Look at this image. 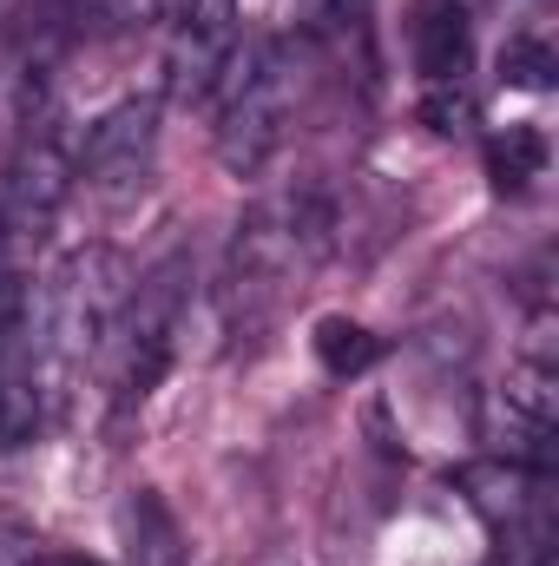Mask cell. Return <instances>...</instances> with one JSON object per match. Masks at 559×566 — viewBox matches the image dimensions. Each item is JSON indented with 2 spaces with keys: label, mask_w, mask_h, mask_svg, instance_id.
<instances>
[{
  "label": "cell",
  "mask_w": 559,
  "mask_h": 566,
  "mask_svg": "<svg viewBox=\"0 0 559 566\" xmlns=\"http://www.w3.org/2000/svg\"><path fill=\"white\" fill-rule=\"evenodd\" d=\"M461 494H467V507L494 527L507 566H540L547 560V547H553V474H547V468L487 454V461H467V468H461Z\"/></svg>",
  "instance_id": "3957f363"
},
{
  "label": "cell",
  "mask_w": 559,
  "mask_h": 566,
  "mask_svg": "<svg viewBox=\"0 0 559 566\" xmlns=\"http://www.w3.org/2000/svg\"><path fill=\"white\" fill-rule=\"evenodd\" d=\"M20 566H99V560H86V554H27Z\"/></svg>",
  "instance_id": "5bb4252c"
},
{
  "label": "cell",
  "mask_w": 559,
  "mask_h": 566,
  "mask_svg": "<svg viewBox=\"0 0 559 566\" xmlns=\"http://www.w3.org/2000/svg\"><path fill=\"white\" fill-rule=\"evenodd\" d=\"M540 171H547V139H540V126H507V133L487 139V178H494L500 191H527Z\"/></svg>",
  "instance_id": "30bf717a"
},
{
  "label": "cell",
  "mask_w": 559,
  "mask_h": 566,
  "mask_svg": "<svg viewBox=\"0 0 559 566\" xmlns=\"http://www.w3.org/2000/svg\"><path fill=\"white\" fill-rule=\"evenodd\" d=\"M376 356H382V336L362 329L356 316H323V323H316V363H323L329 376H362Z\"/></svg>",
  "instance_id": "8fae6325"
},
{
  "label": "cell",
  "mask_w": 559,
  "mask_h": 566,
  "mask_svg": "<svg viewBox=\"0 0 559 566\" xmlns=\"http://www.w3.org/2000/svg\"><path fill=\"white\" fill-rule=\"evenodd\" d=\"M73 178H80L73 158L53 139H33L27 151L7 158V171H0V271L7 277H20L33 264V251L46 244V231L73 191Z\"/></svg>",
  "instance_id": "277c9868"
},
{
  "label": "cell",
  "mask_w": 559,
  "mask_h": 566,
  "mask_svg": "<svg viewBox=\"0 0 559 566\" xmlns=\"http://www.w3.org/2000/svg\"><path fill=\"white\" fill-rule=\"evenodd\" d=\"M211 93L224 99L218 158L231 171H264V158L289 133V106H296V60H289V46H244V53H231L224 80Z\"/></svg>",
  "instance_id": "7a4b0ae2"
},
{
  "label": "cell",
  "mask_w": 559,
  "mask_h": 566,
  "mask_svg": "<svg viewBox=\"0 0 559 566\" xmlns=\"http://www.w3.org/2000/svg\"><path fill=\"white\" fill-rule=\"evenodd\" d=\"M323 251H329V211L316 198H277L238 224L231 271H238V283H283L309 271Z\"/></svg>",
  "instance_id": "5b68a950"
},
{
  "label": "cell",
  "mask_w": 559,
  "mask_h": 566,
  "mask_svg": "<svg viewBox=\"0 0 559 566\" xmlns=\"http://www.w3.org/2000/svg\"><path fill=\"white\" fill-rule=\"evenodd\" d=\"M126 296H133V264L113 251V244H80L53 283H46V303H40V336H46V356L60 369H80L86 356L106 349V336L119 329L126 316Z\"/></svg>",
  "instance_id": "6da1fadb"
},
{
  "label": "cell",
  "mask_w": 559,
  "mask_h": 566,
  "mask_svg": "<svg viewBox=\"0 0 559 566\" xmlns=\"http://www.w3.org/2000/svg\"><path fill=\"white\" fill-rule=\"evenodd\" d=\"M553 434H559V369L527 356L487 396V441H494V454L553 474Z\"/></svg>",
  "instance_id": "8992f818"
},
{
  "label": "cell",
  "mask_w": 559,
  "mask_h": 566,
  "mask_svg": "<svg viewBox=\"0 0 559 566\" xmlns=\"http://www.w3.org/2000/svg\"><path fill=\"white\" fill-rule=\"evenodd\" d=\"M421 119H428L434 133H461V126L474 119V99H467L461 86H428V99H421Z\"/></svg>",
  "instance_id": "4fadbf2b"
},
{
  "label": "cell",
  "mask_w": 559,
  "mask_h": 566,
  "mask_svg": "<svg viewBox=\"0 0 559 566\" xmlns=\"http://www.w3.org/2000/svg\"><path fill=\"white\" fill-rule=\"evenodd\" d=\"M500 73H507V86H553V46L547 40H514L507 53H500Z\"/></svg>",
  "instance_id": "7c38bea8"
},
{
  "label": "cell",
  "mask_w": 559,
  "mask_h": 566,
  "mask_svg": "<svg viewBox=\"0 0 559 566\" xmlns=\"http://www.w3.org/2000/svg\"><path fill=\"white\" fill-rule=\"evenodd\" d=\"M151 151H158V99H126L86 133L73 171L106 198H133L151 171Z\"/></svg>",
  "instance_id": "52a82bcc"
},
{
  "label": "cell",
  "mask_w": 559,
  "mask_h": 566,
  "mask_svg": "<svg viewBox=\"0 0 559 566\" xmlns=\"http://www.w3.org/2000/svg\"><path fill=\"white\" fill-rule=\"evenodd\" d=\"M119 527H126V554H133V566H184V534H178L171 507H165L151 488H133V494H126Z\"/></svg>",
  "instance_id": "9c48e42d"
},
{
  "label": "cell",
  "mask_w": 559,
  "mask_h": 566,
  "mask_svg": "<svg viewBox=\"0 0 559 566\" xmlns=\"http://www.w3.org/2000/svg\"><path fill=\"white\" fill-rule=\"evenodd\" d=\"M415 60H421V73H428V86H461V80H467L474 27H467V7H461V0H428V7H421Z\"/></svg>",
  "instance_id": "ba28073f"
}]
</instances>
